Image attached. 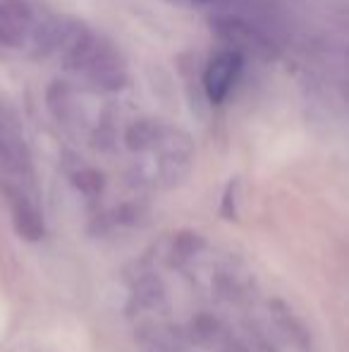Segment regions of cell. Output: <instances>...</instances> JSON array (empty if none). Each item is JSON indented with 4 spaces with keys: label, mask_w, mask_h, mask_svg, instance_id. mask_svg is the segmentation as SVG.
Listing matches in <instances>:
<instances>
[{
    "label": "cell",
    "mask_w": 349,
    "mask_h": 352,
    "mask_svg": "<svg viewBox=\"0 0 349 352\" xmlns=\"http://www.w3.org/2000/svg\"><path fill=\"white\" fill-rule=\"evenodd\" d=\"M242 70V53L228 48V51L215 53L208 60L204 72V89L213 103H223L228 94L232 91L234 79Z\"/></svg>",
    "instance_id": "4"
},
{
    "label": "cell",
    "mask_w": 349,
    "mask_h": 352,
    "mask_svg": "<svg viewBox=\"0 0 349 352\" xmlns=\"http://www.w3.org/2000/svg\"><path fill=\"white\" fill-rule=\"evenodd\" d=\"M0 192L19 235L38 240L43 235V209L36 173L17 125L5 113H0Z\"/></svg>",
    "instance_id": "1"
},
{
    "label": "cell",
    "mask_w": 349,
    "mask_h": 352,
    "mask_svg": "<svg viewBox=\"0 0 349 352\" xmlns=\"http://www.w3.org/2000/svg\"><path fill=\"white\" fill-rule=\"evenodd\" d=\"M62 22L27 0H0V46L10 51L46 53L58 48Z\"/></svg>",
    "instance_id": "3"
},
{
    "label": "cell",
    "mask_w": 349,
    "mask_h": 352,
    "mask_svg": "<svg viewBox=\"0 0 349 352\" xmlns=\"http://www.w3.org/2000/svg\"><path fill=\"white\" fill-rule=\"evenodd\" d=\"M201 3H206V0H201Z\"/></svg>",
    "instance_id": "5"
},
{
    "label": "cell",
    "mask_w": 349,
    "mask_h": 352,
    "mask_svg": "<svg viewBox=\"0 0 349 352\" xmlns=\"http://www.w3.org/2000/svg\"><path fill=\"white\" fill-rule=\"evenodd\" d=\"M58 48H60L65 65L80 72L93 87H101L106 91H117L125 87L127 70L120 53L106 38L96 36L82 24L62 22Z\"/></svg>",
    "instance_id": "2"
}]
</instances>
